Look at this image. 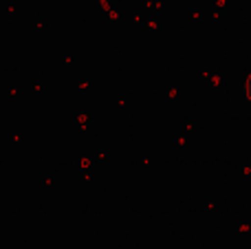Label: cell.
Instances as JSON below:
<instances>
[{"mask_svg": "<svg viewBox=\"0 0 251 249\" xmlns=\"http://www.w3.org/2000/svg\"><path fill=\"white\" fill-rule=\"evenodd\" d=\"M245 95H247L249 100H251V75L247 77V82H245Z\"/></svg>", "mask_w": 251, "mask_h": 249, "instance_id": "6da1fadb", "label": "cell"}]
</instances>
